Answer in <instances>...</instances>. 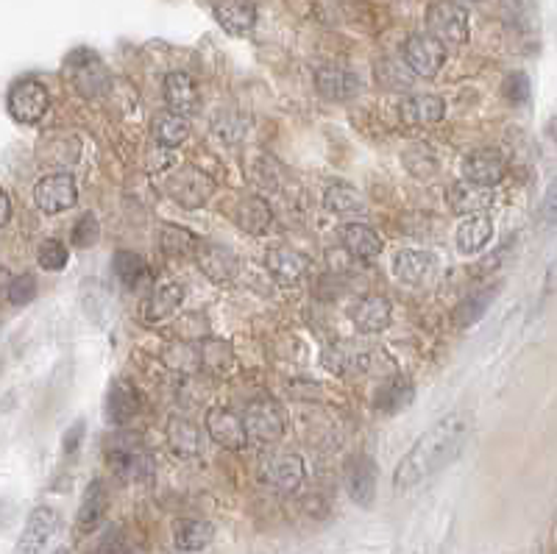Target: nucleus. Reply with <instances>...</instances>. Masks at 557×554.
I'll return each instance as SVG.
<instances>
[{
	"label": "nucleus",
	"instance_id": "nucleus-1",
	"mask_svg": "<svg viewBox=\"0 0 557 554\" xmlns=\"http://www.w3.org/2000/svg\"><path fill=\"white\" fill-rule=\"evenodd\" d=\"M466 438L468 421L460 415H446L443 421L429 426L404 454L402 463L396 465L393 488L399 493H413V490L424 488L429 479L438 477L443 468H449L460 457Z\"/></svg>",
	"mask_w": 557,
	"mask_h": 554
},
{
	"label": "nucleus",
	"instance_id": "nucleus-2",
	"mask_svg": "<svg viewBox=\"0 0 557 554\" xmlns=\"http://www.w3.org/2000/svg\"><path fill=\"white\" fill-rule=\"evenodd\" d=\"M427 34L443 48H460L468 42V12L457 3L438 0L427 9Z\"/></svg>",
	"mask_w": 557,
	"mask_h": 554
},
{
	"label": "nucleus",
	"instance_id": "nucleus-3",
	"mask_svg": "<svg viewBox=\"0 0 557 554\" xmlns=\"http://www.w3.org/2000/svg\"><path fill=\"white\" fill-rule=\"evenodd\" d=\"M65 73L78 95H84V98H95L109 87V73H106L104 62L90 48H78L70 53L65 62Z\"/></svg>",
	"mask_w": 557,
	"mask_h": 554
},
{
	"label": "nucleus",
	"instance_id": "nucleus-4",
	"mask_svg": "<svg viewBox=\"0 0 557 554\" xmlns=\"http://www.w3.org/2000/svg\"><path fill=\"white\" fill-rule=\"evenodd\" d=\"M51 106V92L39 78H20L9 90V115L17 123H39Z\"/></svg>",
	"mask_w": 557,
	"mask_h": 554
},
{
	"label": "nucleus",
	"instance_id": "nucleus-5",
	"mask_svg": "<svg viewBox=\"0 0 557 554\" xmlns=\"http://www.w3.org/2000/svg\"><path fill=\"white\" fill-rule=\"evenodd\" d=\"M243 426H246L248 438L260 440V443H276V440L285 435L287 413L282 410L279 401L260 399L246 407Z\"/></svg>",
	"mask_w": 557,
	"mask_h": 554
},
{
	"label": "nucleus",
	"instance_id": "nucleus-6",
	"mask_svg": "<svg viewBox=\"0 0 557 554\" xmlns=\"http://www.w3.org/2000/svg\"><path fill=\"white\" fill-rule=\"evenodd\" d=\"M343 479H346V493H349L351 502L360 504L365 510L374 507L376 485H379V465H376L374 457L354 454L349 463H346Z\"/></svg>",
	"mask_w": 557,
	"mask_h": 554
},
{
	"label": "nucleus",
	"instance_id": "nucleus-7",
	"mask_svg": "<svg viewBox=\"0 0 557 554\" xmlns=\"http://www.w3.org/2000/svg\"><path fill=\"white\" fill-rule=\"evenodd\" d=\"M168 193L173 195V201H179L182 207L198 209L207 204L212 193H215V181L209 179L207 173H201L198 168H184L173 170V176L168 179Z\"/></svg>",
	"mask_w": 557,
	"mask_h": 554
},
{
	"label": "nucleus",
	"instance_id": "nucleus-8",
	"mask_svg": "<svg viewBox=\"0 0 557 554\" xmlns=\"http://www.w3.org/2000/svg\"><path fill=\"white\" fill-rule=\"evenodd\" d=\"M404 62L415 76L435 78L446 65V48L429 34H413L404 42Z\"/></svg>",
	"mask_w": 557,
	"mask_h": 554
},
{
	"label": "nucleus",
	"instance_id": "nucleus-9",
	"mask_svg": "<svg viewBox=\"0 0 557 554\" xmlns=\"http://www.w3.org/2000/svg\"><path fill=\"white\" fill-rule=\"evenodd\" d=\"M34 201L45 215H59V212L73 209L78 201L76 179L70 173H51V176L39 179Z\"/></svg>",
	"mask_w": 557,
	"mask_h": 554
},
{
	"label": "nucleus",
	"instance_id": "nucleus-10",
	"mask_svg": "<svg viewBox=\"0 0 557 554\" xmlns=\"http://www.w3.org/2000/svg\"><path fill=\"white\" fill-rule=\"evenodd\" d=\"M260 479L279 493H293L304 482V460L298 454H271L260 465Z\"/></svg>",
	"mask_w": 557,
	"mask_h": 554
},
{
	"label": "nucleus",
	"instance_id": "nucleus-11",
	"mask_svg": "<svg viewBox=\"0 0 557 554\" xmlns=\"http://www.w3.org/2000/svg\"><path fill=\"white\" fill-rule=\"evenodd\" d=\"M106 460H109V468H112L123 482L140 479L151 471V460H148L143 454V449L129 438L109 440V443H106Z\"/></svg>",
	"mask_w": 557,
	"mask_h": 554
},
{
	"label": "nucleus",
	"instance_id": "nucleus-12",
	"mask_svg": "<svg viewBox=\"0 0 557 554\" xmlns=\"http://www.w3.org/2000/svg\"><path fill=\"white\" fill-rule=\"evenodd\" d=\"M505 156L496 148H477L463 159V176L468 184H477L485 190H493L499 181L505 179Z\"/></svg>",
	"mask_w": 557,
	"mask_h": 554
},
{
	"label": "nucleus",
	"instance_id": "nucleus-13",
	"mask_svg": "<svg viewBox=\"0 0 557 554\" xmlns=\"http://www.w3.org/2000/svg\"><path fill=\"white\" fill-rule=\"evenodd\" d=\"M59 529V516L51 507H34L26 521V529L17 541V554H42L48 549Z\"/></svg>",
	"mask_w": 557,
	"mask_h": 554
},
{
	"label": "nucleus",
	"instance_id": "nucleus-14",
	"mask_svg": "<svg viewBox=\"0 0 557 554\" xmlns=\"http://www.w3.org/2000/svg\"><path fill=\"white\" fill-rule=\"evenodd\" d=\"M193 254L201 271L207 273L212 282H229L234 273L240 271V259L229 245L215 243V240H198Z\"/></svg>",
	"mask_w": 557,
	"mask_h": 554
},
{
	"label": "nucleus",
	"instance_id": "nucleus-15",
	"mask_svg": "<svg viewBox=\"0 0 557 554\" xmlns=\"http://www.w3.org/2000/svg\"><path fill=\"white\" fill-rule=\"evenodd\" d=\"M207 432L209 438L215 440L223 449H243L248 443L246 426H243V418L226 407H209L207 413Z\"/></svg>",
	"mask_w": 557,
	"mask_h": 554
},
{
	"label": "nucleus",
	"instance_id": "nucleus-16",
	"mask_svg": "<svg viewBox=\"0 0 557 554\" xmlns=\"http://www.w3.org/2000/svg\"><path fill=\"white\" fill-rule=\"evenodd\" d=\"M393 304L385 296H365L351 307V323L363 335H379L390 326Z\"/></svg>",
	"mask_w": 557,
	"mask_h": 554
},
{
	"label": "nucleus",
	"instance_id": "nucleus-17",
	"mask_svg": "<svg viewBox=\"0 0 557 554\" xmlns=\"http://www.w3.org/2000/svg\"><path fill=\"white\" fill-rule=\"evenodd\" d=\"M337 237H340V243H343V248L349 251L351 257L365 259V262L379 257L382 248H385V240L379 237V232L371 229L368 223H357V220L343 223V226L337 229Z\"/></svg>",
	"mask_w": 557,
	"mask_h": 554
},
{
	"label": "nucleus",
	"instance_id": "nucleus-18",
	"mask_svg": "<svg viewBox=\"0 0 557 554\" xmlns=\"http://www.w3.org/2000/svg\"><path fill=\"white\" fill-rule=\"evenodd\" d=\"M265 268L271 273L273 279L279 284H285V287H293L304 279V273L310 271V259L304 257L301 251L296 248H282V245H276L268 251V257H265Z\"/></svg>",
	"mask_w": 557,
	"mask_h": 554
},
{
	"label": "nucleus",
	"instance_id": "nucleus-19",
	"mask_svg": "<svg viewBox=\"0 0 557 554\" xmlns=\"http://www.w3.org/2000/svg\"><path fill=\"white\" fill-rule=\"evenodd\" d=\"M315 87L326 101H349L360 92V78L349 67L324 65L315 73Z\"/></svg>",
	"mask_w": 557,
	"mask_h": 554
},
{
	"label": "nucleus",
	"instance_id": "nucleus-20",
	"mask_svg": "<svg viewBox=\"0 0 557 554\" xmlns=\"http://www.w3.org/2000/svg\"><path fill=\"white\" fill-rule=\"evenodd\" d=\"M140 407H143V401H140V393H137V387L131 385V382L115 379V382L109 385L106 407H104V415L109 424L112 426L129 424L131 418L140 413Z\"/></svg>",
	"mask_w": 557,
	"mask_h": 554
},
{
	"label": "nucleus",
	"instance_id": "nucleus-21",
	"mask_svg": "<svg viewBox=\"0 0 557 554\" xmlns=\"http://www.w3.org/2000/svg\"><path fill=\"white\" fill-rule=\"evenodd\" d=\"M106 510H109V496H106V485L101 479H92L87 490H84V499H81V507H78L76 516V529L90 535L95 529L104 524Z\"/></svg>",
	"mask_w": 557,
	"mask_h": 554
},
{
	"label": "nucleus",
	"instance_id": "nucleus-22",
	"mask_svg": "<svg viewBox=\"0 0 557 554\" xmlns=\"http://www.w3.org/2000/svg\"><path fill=\"white\" fill-rule=\"evenodd\" d=\"M165 104L173 115H193L198 109V87L187 73H168L165 78Z\"/></svg>",
	"mask_w": 557,
	"mask_h": 554
},
{
	"label": "nucleus",
	"instance_id": "nucleus-23",
	"mask_svg": "<svg viewBox=\"0 0 557 554\" xmlns=\"http://www.w3.org/2000/svg\"><path fill=\"white\" fill-rule=\"evenodd\" d=\"M184 301V287L176 282L162 284L156 287L151 296L143 301V321L145 323H159L168 321L173 312L182 307Z\"/></svg>",
	"mask_w": 557,
	"mask_h": 554
},
{
	"label": "nucleus",
	"instance_id": "nucleus-24",
	"mask_svg": "<svg viewBox=\"0 0 557 554\" xmlns=\"http://www.w3.org/2000/svg\"><path fill=\"white\" fill-rule=\"evenodd\" d=\"M399 115L404 123L410 126H427V123H438L446 115V104L438 95H410L399 104Z\"/></svg>",
	"mask_w": 557,
	"mask_h": 554
},
{
	"label": "nucleus",
	"instance_id": "nucleus-25",
	"mask_svg": "<svg viewBox=\"0 0 557 554\" xmlns=\"http://www.w3.org/2000/svg\"><path fill=\"white\" fill-rule=\"evenodd\" d=\"M215 14H218V23L234 37L248 34L257 23V6L251 0H221Z\"/></svg>",
	"mask_w": 557,
	"mask_h": 554
},
{
	"label": "nucleus",
	"instance_id": "nucleus-26",
	"mask_svg": "<svg viewBox=\"0 0 557 554\" xmlns=\"http://www.w3.org/2000/svg\"><path fill=\"white\" fill-rule=\"evenodd\" d=\"M168 443L176 457H184V460L198 457L201 454V429L190 418L173 415L168 421Z\"/></svg>",
	"mask_w": 557,
	"mask_h": 554
},
{
	"label": "nucleus",
	"instance_id": "nucleus-27",
	"mask_svg": "<svg viewBox=\"0 0 557 554\" xmlns=\"http://www.w3.org/2000/svg\"><path fill=\"white\" fill-rule=\"evenodd\" d=\"M215 538V527L209 521H201V518H187V521H179L176 529H173V543L182 554H195L204 552L209 543Z\"/></svg>",
	"mask_w": 557,
	"mask_h": 554
},
{
	"label": "nucleus",
	"instance_id": "nucleus-28",
	"mask_svg": "<svg viewBox=\"0 0 557 554\" xmlns=\"http://www.w3.org/2000/svg\"><path fill=\"white\" fill-rule=\"evenodd\" d=\"M493 237V223L488 215H468L454 234V243L463 254H477L485 245L491 243Z\"/></svg>",
	"mask_w": 557,
	"mask_h": 554
},
{
	"label": "nucleus",
	"instance_id": "nucleus-29",
	"mask_svg": "<svg viewBox=\"0 0 557 554\" xmlns=\"http://www.w3.org/2000/svg\"><path fill=\"white\" fill-rule=\"evenodd\" d=\"M432 265H435L432 254L407 248V251H399L396 259H393V273H396V279H402L404 284H421L429 273H432Z\"/></svg>",
	"mask_w": 557,
	"mask_h": 554
},
{
	"label": "nucleus",
	"instance_id": "nucleus-30",
	"mask_svg": "<svg viewBox=\"0 0 557 554\" xmlns=\"http://www.w3.org/2000/svg\"><path fill=\"white\" fill-rule=\"evenodd\" d=\"M273 223V212L268 207V201H262V198H246V201H240V207H237V226L243 229L246 234L251 237H260L271 229Z\"/></svg>",
	"mask_w": 557,
	"mask_h": 554
},
{
	"label": "nucleus",
	"instance_id": "nucleus-31",
	"mask_svg": "<svg viewBox=\"0 0 557 554\" xmlns=\"http://www.w3.org/2000/svg\"><path fill=\"white\" fill-rule=\"evenodd\" d=\"M491 204V190L485 187H477V184H454L449 190V207L454 212H466V215H482Z\"/></svg>",
	"mask_w": 557,
	"mask_h": 554
},
{
	"label": "nucleus",
	"instance_id": "nucleus-32",
	"mask_svg": "<svg viewBox=\"0 0 557 554\" xmlns=\"http://www.w3.org/2000/svg\"><path fill=\"white\" fill-rule=\"evenodd\" d=\"M112 273L131 290H137L140 284L151 279L148 262L140 254H134V251H117L112 257Z\"/></svg>",
	"mask_w": 557,
	"mask_h": 554
},
{
	"label": "nucleus",
	"instance_id": "nucleus-33",
	"mask_svg": "<svg viewBox=\"0 0 557 554\" xmlns=\"http://www.w3.org/2000/svg\"><path fill=\"white\" fill-rule=\"evenodd\" d=\"M324 204L329 212L335 215H365L368 207H365V198L357 190H351L346 184H332L324 195Z\"/></svg>",
	"mask_w": 557,
	"mask_h": 554
},
{
	"label": "nucleus",
	"instance_id": "nucleus-34",
	"mask_svg": "<svg viewBox=\"0 0 557 554\" xmlns=\"http://www.w3.org/2000/svg\"><path fill=\"white\" fill-rule=\"evenodd\" d=\"M187 134H190V123L184 120L182 115H173V112H165V115H159L154 120V137H156V145H162V148H176V145H182L187 140Z\"/></svg>",
	"mask_w": 557,
	"mask_h": 554
},
{
	"label": "nucleus",
	"instance_id": "nucleus-35",
	"mask_svg": "<svg viewBox=\"0 0 557 554\" xmlns=\"http://www.w3.org/2000/svg\"><path fill=\"white\" fill-rule=\"evenodd\" d=\"M374 401L382 413H399V410H404L413 401V385L407 379H393L388 385L379 387Z\"/></svg>",
	"mask_w": 557,
	"mask_h": 554
},
{
	"label": "nucleus",
	"instance_id": "nucleus-36",
	"mask_svg": "<svg viewBox=\"0 0 557 554\" xmlns=\"http://www.w3.org/2000/svg\"><path fill=\"white\" fill-rule=\"evenodd\" d=\"M496 293H499V287H485V290H480V293L468 296L466 301L457 307V312H454L457 323H460V326H471V323L480 321L482 315L488 312V307L493 304Z\"/></svg>",
	"mask_w": 557,
	"mask_h": 554
},
{
	"label": "nucleus",
	"instance_id": "nucleus-37",
	"mask_svg": "<svg viewBox=\"0 0 557 554\" xmlns=\"http://www.w3.org/2000/svg\"><path fill=\"white\" fill-rule=\"evenodd\" d=\"M159 245L165 254H193L195 245V234H190L184 226H173V223H165L162 226V234H159Z\"/></svg>",
	"mask_w": 557,
	"mask_h": 554
},
{
	"label": "nucleus",
	"instance_id": "nucleus-38",
	"mask_svg": "<svg viewBox=\"0 0 557 554\" xmlns=\"http://www.w3.org/2000/svg\"><path fill=\"white\" fill-rule=\"evenodd\" d=\"M37 259L42 271H62V268H67V262H70V251H67L62 240H45V243L39 245Z\"/></svg>",
	"mask_w": 557,
	"mask_h": 554
},
{
	"label": "nucleus",
	"instance_id": "nucleus-39",
	"mask_svg": "<svg viewBox=\"0 0 557 554\" xmlns=\"http://www.w3.org/2000/svg\"><path fill=\"white\" fill-rule=\"evenodd\" d=\"M6 296H9V301H12L14 307H26V304H31L34 296H37V279H34V273H20V276H14L12 282H9Z\"/></svg>",
	"mask_w": 557,
	"mask_h": 554
},
{
	"label": "nucleus",
	"instance_id": "nucleus-40",
	"mask_svg": "<svg viewBox=\"0 0 557 554\" xmlns=\"http://www.w3.org/2000/svg\"><path fill=\"white\" fill-rule=\"evenodd\" d=\"M98 237H101V223L92 212H84L73 226V245L76 248H92L98 243Z\"/></svg>",
	"mask_w": 557,
	"mask_h": 554
},
{
	"label": "nucleus",
	"instance_id": "nucleus-41",
	"mask_svg": "<svg viewBox=\"0 0 557 554\" xmlns=\"http://www.w3.org/2000/svg\"><path fill=\"white\" fill-rule=\"evenodd\" d=\"M502 92H505V98L510 101V104H527L530 101V78L524 76V73H510V76L505 78V84H502Z\"/></svg>",
	"mask_w": 557,
	"mask_h": 554
},
{
	"label": "nucleus",
	"instance_id": "nucleus-42",
	"mask_svg": "<svg viewBox=\"0 0 557 554\" xmlns=\"http://www.w3.org/2000/svg\"><path fill=\"white\" fill-rule=\"evenodd\" d=\"M215 131L221 134L223 142H237L243 137V131H246V120L240 115H221L215 120Z\"/></svg>",
	"mask_w": 557,
	"mask_h": 554
},
{
	"label": "nucleus",
	"instance_id": "nucleus-43",
	"mask_svg": "<svg viewBox=\"0 0 557 554\" xmlns=\"http://www.w3.org/2000/svg\"><path fill=\"white\" fill-rule=\"evenodd\" d=\"M541 220L546 226H557V179H552V184L546 187L544 204H541Z\"/></svg>",
	"mask_w": 557,
	"mask_h": 554
},
{
	"label": "nucleus",
	"instance_id": "nucleus-44",
	"mask_svg": "<svg viewBox=\"0 0 557 554\" xmlns=\"http://www.w3.org/2000/svg\"><path fill=\"white\" fill-rule=\"evenodd\" d=\"M84 432H87V424H84V421H76V424L67 429L65 438H62V449H65V454H76L78 446H81V440H84Z\"/></svg>",
	"mask_w": 557,
	"mask_h": 554
},
{
	"label": "nucleus",
	"instance_id": "nucleus-45",
	"mask_svg": "<svg viewBox=\"0 0 557 554\" xmlns=\"http://www.w3.org/2000/svg\"><path fill=\"white\" fill-rule=\"evenodd\" d=\"M557 287V245L549 257V265H546V290H555Z\"/></svg>",
	"mask_w": 557,
	"mask_h": 554
},
{
	"label": "nucleus",
	"instance_id": "nucleus-46",
	"mask_svg": "<svg viewBox=\"0 0 557 554\" xmlns=\"http://www.w3.org/2000/svg\"><path fill=\"white\" fill-rule=\"evenodd\" d=\"M12 218V201H9V195L0 190V226H6Z\"/></svg>",
	"mask_w": 557,
	"mask_h": 554
},
{
	"label": "nucleus",
	"instance_id": "nucleus-47",
	"mask_svg": "<svg viewBox=\"0 0 557 554\" xmlns=\"http://www.w3.org/2000/svg\"><path fill=\"white\" fill-rule=\"evenodd\" d=\"M549 134H555V137H557V117L552 120V123H549Z\"/></svg>",
	"mask_w": 557,
	"mask_h": 554
},
{
	"label": "nucleus",
	"instance_id": "nucleus-48",
	"mask_svg": "<svg viewBox=\"0 0 557 554\" xmlns=\"http://www.w3.org/2000/svg\"><path fill=\"white\" fill-rule=\"evenodd\" d=\"M56 554H70V552H67V549H59V552H56Z\"/></svg>",
	"mask_w": 557,
	"mask_h": 554
}]
</instances>
